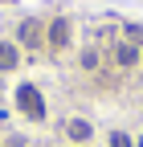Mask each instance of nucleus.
Here are the masks:
<instances>
[{"instance_id": "39448f33", "label": "nucleus", "mask_w": 143, "mask_h": 147, "mask_svg": "<svg viewBox=\"0 0 143 147\" xmlns=\"http://www.w3.org/2000/svg\"><path fill=\"white\" fill-rule=\"evenodd\" d=\"M37 37H41L37 21H25V25H21V41H25V45H37Z\"/></svg>"}, {"instance_id": "20e7f679", "label": "nucleus", "mask_w": 143, "mask_h": 147, "mask_svg": "<svg viewBox=\"0 0 143 147\" xmlns=\"http://www.w3.org/2000/svg\"><path fill=\"white\" fill-rule=\"evenodd\" d=\"M12 65H16V49L8 41H0V69H12Z\"/></svg>"}, {"instance_id": "f257e3e1", "label": "nucleus", "mask_w": 143, "mask_h": 147, "mask_svg": "<svg viewBox=\"0 0 143 147\" xmlns=\"http://www.w3.org/2000/svg\"><path fill=\"white\" fill-rule=\"evenodd\" d=\"M16 106H21L29 119H41V115H45V102H41V94H37V86H21V90H16Z\"/></svg>"}, {"instance_id": "6e6552de", "label": "nucleus", "mask_w": 143, "mask_h": 147, "mask_svg": "<svg viewBox=\"0 0 143 147\" xmlns=\"http://www.w3.org/2000/svg\"><path fill=\"white\" fill-rule=\"evenodd\" d=\"M139 147H143V143H139Z\"/></svg>"}, {"instance_id": "f03ea898", "label": "nucleus", "mask_w": 143, "mask_h": 147, "mask_svg": "<svg viewBox=\"0 0 143 147\" xmlns=\"http://www.w3.org/2000/svg\"><path fill=\"white\" fill-rule=\"evenodd\" d=\"M65 41H69V25H65V21H53V25H49V45L61 49Z\"/></svg>"}, {"instance_id": "423d86ee", "label": "nucleus", "mask_w": 143, "mask_h": 147, "mask_svg": "<svg viewBox=\"0 0 143 147\" xmlns=\"http://www.w3.org/2000/svg\"><path fill=\"white\" fill-rule=\"evenodd\" d=\"M115 57H119V65H131V61H135V45H119Z\"/></svg>"}, {"instance_id": "7ed1b4c3", "label": "nucleus", "mask_w": 143, "mask_h": 147, "mask_svg": "<svg viewBox=\"0 0 143 147\" xmlns=\"http://www.w3.org/2000/svg\"><path fill=\"white\" fill-rule=\"evenodd\" d=\"M69 139H74V143H86V139H90V123L74 119V123H69Z\"/></svg>"}, {"instance_id": "0eeeda50", "label": "nucleus", "mask_w": 143, "mask_h": 147, "mask_svg": "<svg viewBox=\"0 0 143 147\" xmlns=\"http://www.w3.org/2000/svg\"><path fill=\"white\" fill-rule=\"evenodd\" d=\"M111 147H131V139L123 135V131H115V135H111Z\"/></svg>"}]
</instances>
